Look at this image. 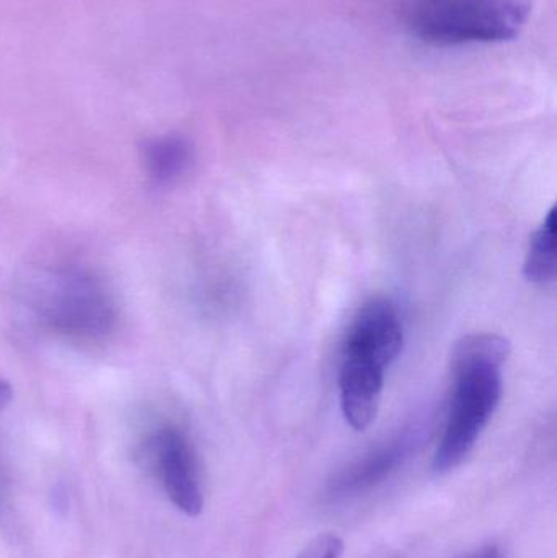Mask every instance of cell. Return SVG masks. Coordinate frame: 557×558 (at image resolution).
<instances>
[{"instance_id":"30bf717a","label":"cell","mask_w":557,"mask_h":558,"mask_svg":"<svg viewBox=\"0 0 557 558\" xmlns=\"http://www.w3.org/2000/svg\"><path fill=\"white\" fill-rule=\"evenodd\" d=\"M12 386H10V384L7 383L5 379H2V377H0V412H2V410L5 409V407L9 405L10 402H12Z\"/></svg>"},{"instance_id":"3957f363","label":"cell","mask_w":557,"mask_h":558,"mask_svg":"<svg viewBox=\"0 0 557 558\" xmlns=\"http://www.w3.org/2000/svg\"><path fill=\"white\" fill-rule=\"evenodd\" d=\"M36 311L46 327L74 340L107 337L118 320L113 292L94 271L68 267L43 279Z\"/></svg>"},{"instance_id":"8992f818","label":"cell","mask_w":557,"mask_h":558,"mask_svg":"<svg viewBox=\"0 0 557 558\" xmlns=\"http://www.w3.org/2000/svg\"><path fill=\"white\" fill-rule=\"evenodd\" d=\"M388 367L366 354L342 351L340 361V407L355 432H365L378 415Z\"/></svg>"},{"instance_id":"6da1fadb","label":"cell","mask_w":557,"mask_h":558,"mask_svg":"<svg viewBox=\"0 0 557 558\" xmlns=\"http://www.w3.org/2000/svg\"><path fill=\"white\" fill-rule=\"evenodd\" d=\"M510 341L500 335L461 338L450 357L453 393L432 469L444 475L463 464L502 399V367Z\"/></svg>"},{"instance_id":"ba28073f","label":"cell","mask_w":557,"mask_h":558,"mask_svg":"<svg viewBox=\"0 0 557 558\" xmlns=\"http://www.w3.org/2000/svg\"><path fill=\"white\" fill-rule=\"evenodd\" d=\"M143 160L147 175L154 183L172 185L192 167L193 149L185 137L177 134L153 137L144 143Z\"/></svg>"},{"instance_id":"52a82bcc","label":"cell","mask_w":557,"mask_h":558,"mask_svg":"<svg viewBox=\"0 0 557 558\" xmlns=\"http://www.w3.org/2000/svg\"><path fill=\"white\" fill-rule=\"evenodd\" d=\"M404 347V328L391 302L376 299L356 315L347 331L343 350L375 357L386 367L391 366Z\"/></svg>"},{"instance_id":"9c48e42d","label":"cell","mask_w":557,"mask_h":558,"mask_svg":"<svg viewBox=\"0 0 557 558\" xmlns=\"http://www.w3.org/2000/svg\"><path fill=\"white\" fill-rule=\"evenodd\" d=\"M523 275L535 284L555 282L557 275L555 206L530 242L529 254H526L525 265H523Z\"/></svg>"},{"instance_id":"8fae6325","label":"cell","mask_w":557,"mask_h":558,"mask_svg":"<svg viewBox=\"0 0 557 558\" xmlns=\"http://www.w3.org/2000/svg\"><path fill=\"white\" fill-rule=\"evenodd\" d=\"M467 558H504L502 550L497 546H487L483 547V549L476 550V553L471 554L470 557Z\"/></svg>"},{"instance_id":"5b68a950","label":"cell","mask_w":557,"mask_h":558,"mask_svg":"<svg viewBox=\"0 0 557 558\" xmlns=\"http://www.w3.org/2000/svg\"><path fill=\"white\" fill-rule=\"evenodd\" d=\"M421 439V426H411L347 465L327 488L330 500H350L385 484L409 461Z\"/></svg>"},{"instance_id":"7a4b0ae2","label":"cell","mask_w":557,"mask_h":558,"mask_svg":"<svg viewBox=\"0 0 557 558\" xmlns=\"http://www.w3.org/2000/svg\"><path fill=\"white\" fill-rule=\"evenodd\" d=\"M529 12L530 0H396L409 35L437 48L516 38Z\"/></svg>"},{"instance_id":"277c9868","label":"cell","mask_w":557,"mask_h":558,"mask_svg":"<svg viewBox=\"0 0 557 558\" xmlns=\"http://www.w3.org/2000/svg\"><path fill=\"white\" fill-rule=\"evenodd\" d=\"M144 454L169 500L186 517H198L205 494L198 458L186 433L175 425L160 426L146 439Z\"/></svg>"}]
</instances>
